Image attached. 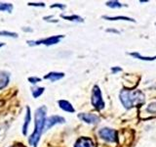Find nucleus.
Here are the masks:
<instances>
[{"label":"nucleus","instance_id":"1","mask_svg":"<svg viewBox=\"0 0 156 147\" xmlns=\"http://www.w3.org/2000/svg\"><path fill=\"white\" fill-rule=\"evenodd\" d=\"M120 100L125 108L130 109L132 107L139 106L144 103V95L140 90L124 89L120 93Z\"/></svg>","mask_w":156,"mask_h":147},{"label":"nucleus","instance_id":"2","mask_svg":"<svg viewBox=\"0 0 156 147\" xmlns=\"http://www.w3.org/2000/svg\"><path fill=\"white\" fill-rule=\"evenodd\" d=\"M45 115H46V108L40 107L36 110L35 114V130H34L33 134H31L30 138H29V143L33 145L34 147L37 146V143L40 138L41 134L44 129V125H45Z\"/></svg>","mask_w":156,"mask_h":147},{"label":"nucleus","instance_id":"3","mask_svg":"<svg viewBox=\"0 0 156 147\" xmlns=\"http://www.w3.org/2000/svg\"><path fill=\"white\" fill-rule=\"evenodd\" d=\"M92 104L96 109L101 110L105 107V103L102 101L101 98V93L99 86H95L94 89H93V94H92Z\"/></svg>","mask_w":156,"mask_h":147},{"label":"nucleus","instance_id":"4","mask_svg":"<svg viewBox=\"0 0 156 147\" xmlns=\"http://www.w3.org/2000/svg\"><path fill=\"white\" fill-rule=\"evenodd\" d=\"M100 135L107 141H116V131L110 129H102L100 130Z\"/></svg>","mask_w":156,"mask_h":147},{"label":"nucleus","instance_id":"5","mask_svg":"<svg viewBox=\"0 0 156 147\" xmlns=\"http://www.w3.org/2000/svg\"><path fill=\"white\" fill-rule=\"evenodd\" d=\"M60 123L61 124L65 123V119L60 116H52L45 122V130H49L51 126H55L56 124H60Z\"/></svg>","mask_w":156,"mask_h":147},{"label":"nucleus","instance_id":"6","mask_svg":"<svg viewBox=\"0 0 156 147\" xmlns=\"http://www.w3.org/2000/svg\"><path fill=\"white\" fill-rule=\"evenodd\" d=\"M78 117H79L82 121L88 123V124H97V123L100 121L99 117H97L96 115H93V114H79Z\"/></svg>","mask_w":156,"mask_h":147},{"label":"nucleus","instance_id":"7","mask_svg":"<svg viewBox=\"0 0 156 147\" xmlns=\"http://www.w3.org/2000/svg\"><path fill=\"white\" fill-rule=\"evenodd\" d=\"M74 147H95L94 142L88 137H81L77 140Z\"/></svg>","mask_w":156,"mask_h":147},{"label":"nucleus","instance_id":"8","mask_svg":"<svg viewBox=\"0 0 156 147\" xmlns=\"http://www.w3.org/2000/svg\"><path fill=\"white\" fill-rule=\"evenodd\" d=\"M62 37V36H51L46 39H42V40L35 41V44H46V45H52V44H56L60 41V39Z\"/></svg>","mask_w":156,"mask_h":147},{"label":"nucleus","instance_id":"9","mask_svg":"<svg viewBox=\"0 0 156 147\" xmlns=\"http://www.w3.org/2000/svg\"><path fill=\"white\" fill-rule=\"evenodd\" d=\"M9 82V75L7 73H0V89H2L8 85Z\"/></svg>","mask_w":156,"mask_h":147},{"label":"nucleus","instance_id":"10","mask_svg":"<svg viewBox=\"0 0 156 147\" xmlns=\"http://www.w3.org/2000/svg\"><path fill=\"white\" fill-rule=\"evenodd\" d=\"M58 105L62 108V110L65 111H67V112H74V109H73V107L71 106V104L69 102L67 101H65V100H61L58 101Z\"/></svg>","mask_w":156,"mask_h":147},{"label":"nucleus","instance_id":"11","mask_svg":"<svg viewBox=\"0 0 156 147\" xmlns=\"http://www.w3.org/2000/svg\"><path fill=\"white\" fill-rule=\"evenodd\" d=\"M62 77H63L62 73H50V74H48V75L44 78H46V80H50L52 81H56L58 80H60V78H62Z\"/></svg>","mask_w":156,"mask_h":147},{"label":"nucleus","instance_id":"12","mask_svg":"<svg viewBox=\"0 0 156 147\" xmlns=\"http://www.w3.org/2000/svg\"><path fill=\"white\" fill-rule=\"evenodd\" d=\"M29 121H30V110L29 108H27V116H26V120H24V125H23V134H27V126L29 124Z\"/></svg>","mask_w":156,"mask_h":147},{"label":"nucleus","instance_id":"13","mask_svg":"<svg viewBox=\"0 0 156 147\" xmlns=\"http://www.w3.org/2000/svg\"><path fill=\"white\" fill-rule=\"evenodd\" d=\"M13 9L12 4H7V3H0V11H7L11 12Z\"/></svg>","mask_w":156,"mask_h":147},{"label":"nucleus","instance_id":"14","mask_svg":"<svg viewBox=\"0 0 156 147\" xmlns=\"http://www.w3.org/2000/svg\"><path fill=\"white\" fill-rule=\"evenodd\" d=\"M44 91V88L42 87H33L32 88V94L34 97H38L40 96Z\"/></svg>","mask_w":156,"mask_h":147},{"label":"nucleus","instance_id":"15","mask_svg":"<svg viewBox=\"0 0 156 147\" xmlns=\"http://www.w3.org/2000/svg\"><path fill=\"white\" fill-rule=\"evenodd\" d=\"M107 6H109L111 8H120L122 5L119 3V2H117V1H109V2H107L106 3Z\"/></svg>","mask_w":156,"mask_h":147},{"label":"nucleus","instance_id":"16","mask_svg":"<svg viewBox=\"0 0 156 147\" xmlns=\"http://www.w3.org/2000/svg\"><path fill=\"white\" fill-rule=\"evenodd\" d=\"M105 19H107V20H125V21H134V20H132L130 18H127V17H104Z\"/></svg>","mask_w":156,"mask_h":147},{"label":"nucleus","instance_id":"17","mask_svg":"<svg viewBox=\"0 0 156 147\" xmlns=\"http://www.w3.org/2000/svg\"><path fill=\"white\" fill-rule=\"evenodd\" d=\"M66 20H70V21H76V22H83V20L78 17V16H71V17H66V16H62Z\"/></svg>","mask_w":156,"mask_h":147},{"label":"nucleus","instance_id":"18","mask_svg":"<svg viewBox=\"0 0 156 147\" xmlns=\"http://www.w3.org/2000/svg\"><path fill=\"white\" fill-rule=\"evenodd\" d=\"M131 55L135 56L136 58L143 59V60H154V59H156V57H152V58H150V57H143V56H140V55H139V54H136V53H131Z\"/></svg>","mask_w":156,"mask_h":147},{"label":"nucleus","instance_id":"19","mask_svg":"<svg viewBox=\"0 0 156 147\" xmlns=\"http://www.w3.org/2000/svg\"><path fill=\"white\" fill-rule=\"evenodd\" d=\"M0 36H11V37H17V33L15 32H0Z\"/></svg>","mask_w":156,"mask_h":147},{"label":"nucleus","instance_id":"20","mask_svg":"<svg viewBox=\"0 0 156 147\" xmlns=\"http://www.w3.org/2000/svg\"><path fill=\"white\" fill-rule=\"evenodd\" d=\"M147 111L150 112V113H156V102L152 103V104H150L147 107Z\"/></svg>","mask_w":156,"mask_h":147},{"label":"nucleus","instance_id":"21","mask_svg":"<svg viewBox=\"0 0 156 147\" xmlns=\"http://www.w3.org/2000/svg\"><path fill=\"white\" fill-rule=\"evenodd\" d=\"M28 81H30V82H32V83H35L36 81H40V78H37V77H29V78H28Z\"/></svg>","mask_w":156,"mask_h":147},{"label":"nucleus","instance_id":"22","mask_svg":"<svg viewBox=\"0 0 156 147\" xmlns=\"http://www.w3.org/2000/svg\"><path fill=\"white\" fill-rule=\"evenodd\" d=\"M29 5H31V6H45V4H43V3H38V4H35V3H29Z\"/></svg>","mask_w":156,"mask_h":147},{"label":"nucleus","instance_id":"23","mask_svg":"<svg viewBox=\"0 0 156 147\" xmlns=\"http://www.w3.org/2000/svg\"><path fill=\"white\" fill-rule=\"evenodd\" d=\"M54 7H60V8H65L63 5H58V4H56V5H52L51 8H54Z\"/></svg>","mask_w":156,"mask_h":147},{"label":"nucleus","instance_id":"24","mask_svg":"<svg viewBox=\"0 0 156 147\" xmlns=\"http://www.w3.org/2000/svg\"><path fill=\"white\" fill-rule=\"evenodd\" d=\"M112 71H113V72H116V71H121V69H120V68H117V69H112Z\"/></svg>","mask_w":156,"mask_h":147},{"label":"nucleus","instance_id":"25","mask_svg":"<svg viewBox=\"0 0 156 147\" xmlns=\"http://www.w3.org/2000/svg\"><path fill=\"white\" fill-rule=\"evenodd\" d=\"M1 46H3V43H0V47H1Z\"/></svg>","mask_w":156,"mask_h":147}]
</instances>
